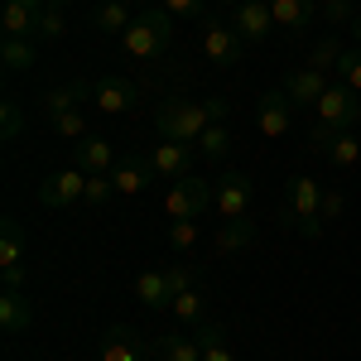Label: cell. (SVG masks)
Masks as SVG:
<instances>
[{
  "mask_svg": "<svg viewBox=\"0 0 361 361\" xmlns=\"http://www.w3.org/2000/svg\"><path fill=\"white\" fill-rule=\"evenodd\" d=\"M82 102H92V78H73L68 87H54V92H44V102H39V111L44 121L54 126L63 140H78L87 135V121H82Z\"/></svg>",
  "mask_w": 361,
  "mask_h": 361,
  "instance_id": "obj_1",
  "label": "cell"
},
{
  "mask_svg": "<svg viewBox=\"0 0 361 361\" xmlns=\"http://www.w3.org/2000/svg\"><path fill=\"white\" fill-rule=\"evenodd\" d=\"M169 44H173V15H169L164 5H145L135 15V25L121 34V49L140 63H154V58L169 54Z\"/></svg>",
  "mask_w": 361,
  "mask_h": 361,
  "instance_id": "obj_2",
  "label": "cell"
},
{
  "mask_svg": "<svg viewBox=\"0 0 361 361\" xmlns=\"http://www.w3.org/2000/svg\"><path fill=\"white\" fill-rule=\"evenodd\" d=\"M318 207H323V188L304 178V173H294L289 183H284V207H279V222L284 226H299V236H323V217H318Z\"/></svg>",
  "mask_w": 361,
  "mask_h": 361,
  "instance_id": "obj_3",
  "label": "cell"
},
{
  "mask_svg": "<svg viewBox=\"0 0 361 361\" xmlns=\"http://www.w3.org/2000/svg\"><path fill=\"white\" fill-rule=\"evenodd\" d=\"M207 126H217L207 102H164V106L154 111V130H159V140L197 145V135H202Z\"/></svg>",
  "mask_w": 361,
  "mask_h": 361,
  "instance_id": "obj_4",
  "label": "cell"
},
{
  "mask_svg": "<svg viewBox=\"0 0 361 361\" xmlns=\"http://www.w3.org/2000/svg\"><path fill=\"white\" fill-rule=\"evenodd\" d=\"M207 207H212V183L197 178V173H183V178L169 188V197H164L169 222H197Z\"/></svg>",
  "mask_w": 361,
  "mask_h": 361,
  "instance_id": "obj_5",
  "label": "cell"
},
{
  "mask_svg": "<svg viewBox=\"0 0 361 361\" xmlns=\"http://www.w3.org/2000/svg\"><path fill=\"white\" fill-rule=\"evenodd\" d=\"M308 149H318L333 169H357L361 164V140L352 135V130L323 126V121H313V130H308Z\"/></svg>",
  "mask_w": 361,
  "mask_h": 361,
  "instance_id": "obj_6",
  "label": "cell"
},
{
  "mask_svg": "<svg viewBox=\"0 0 361 361\" xmlns=\"http://www.w3.org/2000/svg\"><path fill=\"white\" fill-rule=\"evenodd\" d=\"M313 116H318L323 126H337V130H357L361 126V92H352L347 82H333L318 97Z\"/></svg>",
  "mask_w": 361,
  "mask_h": 361,
  "instance_id": "obj_7",
  "label": "cell"
},
{
  "mask_svg": "<svg viewBox=\"0 0 361 361\" xmlns=\"http://www.w3.org/2000/svg\"><path fill=\"white\" fill-rule=\"evenodd\" d=\"M241 54H246V39L231 29V20H226V15L207 20V29H202V58H207L212 68H236Z\"/></svg>",
  "mask_w": 361,
  "mask_h": 361,
  "instance_id": "obj_8",
  "label": "cell"
},
{
  "mask_svg": "<svg viewBox=\"0 0 361 361\" xmlns=\"http://www.w3.org/2000/svg\"><path fill=\"white\" fill-rule=\"evenodd\" d=\"M250 197H255V188H250L246 173H222L217 183H212V207H217V217L222 222H236V217H250Z\"/></svg>",
  "mask_w": 361,
  "mask_h": 361,
  "instance_id": "obj_9",
  "label": "cell"
},
{
  "mask_svg": "<svg viewBox=\"0 0 361 361\" xmlns=\"http://www.w3.org/2000/svg\"><path fill=\"white\" fill-rule=\"evenodd\" d=\"M82 193H87V173L82 169H58V173H49V178L39 183V202L54 207V212H63V207H82Z\"/></svg>",
  "mask_w": 361,
  "mask_h": 361,
  "instance_id": "obj_10",
  "label": "cell"
},
{
  "mask_svg": "<svg viewBox=\"0 0 361 361\" xmlns=\"http://www.w3.org/2000/svg\"><path fill=\"white\" fill-rule=\"evenodd\" d=\"M92 102H97L106 116H126V111H135V106H140V87L130 82V78L106 73V78H92Z\"/></svg>",
  "mask_w": 361,
  "mask_h": 361,
  "instance_id": "obj_11",
  "label": "cell"
},
{
  "mask_svg": "<svg viewBox=\"0 0 361 361\" xmlns=\"http://www.w3.org/2000/svg\"><path fill=\"white\" fill-rule=\"evenodd\" d=\"M0 279L5 289H25V231L15 217H5L0 226Z\"/></svg>",
  "mask_w": 361,
  "mask_h": 361,
  "instance_id": "obj_12",
  "label": "cell"
},
{
  "mask_svg": "<svg viewBox=\"0 0 361 361\" xmlns=\"http://www.w3.org/2000/svg\"><path fill=\"white\" fill-rule=\"evenodd\" d=\"M255 126H260V135H265V140H284L289 130H294V102L284 97V87H275V92L260 97Z\"/></svg>",
  "mask_w": 361,
  "mask_h": 361,
  "instance_id": "obj_13",
  "label": "cell"
},
{
  "mask_svg": "<svg viewBox=\"0 0 361 361\" xmlns=\"http://www.w3.org/2000/svg\"><path fill=\"white\" fill-rule=\"evenodd\" d=\"M193 145H178V140H159V145H149V169H154V178H169V183H178L188 169H193Z\"/></svg>",
  "mask_w": 361,
  "mask_h": 361,
  "instance_id": "obj_14",
  "label": "cell"
},
{
  "mask_svg": "<svg viewBox=\"0 0 361 361\" xmlns=\"http://www.w3.org/2000/svg\"><path fill=\"white\" fill-rule=\"evenodd\" d=\"M328 87H333V82H328V73H323V68H313V63L284 73V97H289L294 106H318V97H323Z\"/></svg>",
  "mask_w": 361,
  "mask_h": 361,
  "instance_id": "obj_15",
  "label": "cell"
},
{
  "mask_svg": "<svg viewBox=\"0 0 361 361\" xmlns=\"http://www.w3.org/2000/svg\"><path fill=\"white\" fill-rule=\"evenodd\" d=\"M226 20H231V29H236L246 44H265V39H270V29H275L270 0H246V5H241V10H231Z\"/></svg>",
  "mask_w": 361,
  "mask_h": 361,
  "instance_id": "obj_16",
  "label": "cell"
},
{
  "mask_svg": "<svg viewBox=\"0 0 361 361\" xmlns=\"http://www.w3.org/2000/svg\"><path fill=\"white\" fill-rule=\"evenodd\" d=\"M270 15H275V29H284L289 39H304L318 20V0H270Z\"/></svg>",
  "mask_w": 361,
  "mask_h": 361,
  "instance_id": "obj_17",
  "label": "cell"
},
{
  "mask_svg": "<svg viewBox=\"0 0 361 361\" xmlns=\"http://www.w3.org/2000/svg\"><path fill=\"white\" fill-rule=\"evenodd\" d=\"M97 361H145V337H140L130 323H116V328H106V337H102Z\"/></svg>",
  "mask_w": 361,
  "mask_h": 361,
  "instance_id": "obj_18",
  "label": "cell"
},
{
  "mask_svg": "<svg viewBox=\"0 0 361 361\" xmlns=\"http://www.w3.org/2000/svg\"><path fill=\"white\" fill-rule=\"evenodd\" d=\"M73 159H78V169H82V173H111V169L121 164L106 135H82L78 145H73Z\"/></svg>",
  "mask_w": 361,
  "mask_h": 361,
  "instance_id": "obj_19",
  "label": "cell"
},
{
  "mask_svg": "<svg viewBox=\"0 0 361 361\" xmlns=\"http://www.w3.org/2000/svg\"><path fill=\"white\" fill-rule=\"evenodd\" d=\"M39 15L44 10H34L29 0H5V10H0L5 39H39Z\"/></svg>",
  "mask_w": 361,
  "mask_h": 361,
  "instance_id": "obj_20",
  "label": "cell"
},
{
  "mask_svg": "<svg viewBox=\"0 0 361 361\" xmlns=\"http://www.w3.org/2000/svg\"><path fill=\"white\" fill-rule=\"evenodd\" d=\"M34 323V304H29L25 289H5L0 294V333L5 337H20Z\"/></svg>",
  "mask_w": 361,
  "mask_h": 361,
  "instance_id": "obj_21",
  "label": "cell"
},
{
  "mask_svg": "<svg viewBox=\"0 0 361 361\" xmlns=\"http://www.w3.org/2000/svg\"><path fill=\"white\" fill-rule=\"evenodd\" d=\"M154 178V169H149V159H140V154H130V159H121V164L111 169V183H116V197H135L145 193V183Z\"/></svg>",
  "mask_w": 361,
  "mask_h": 361,
  "instance_id": "obj_22",
  "label": "cell"
},
{
  "mask_svg": "<svg viewBox=\"0 0 361 361\" xmlns=\"http://www.w3.org/2000/svg\"><path fill=\"white\" fill-rule=\"evenodd\" d=\"M255 246V222L250 217H236V222H222L217 226V241H212V250L222 255V260H231V255H241V250Z\"/></svg>",
  "mask_w": 361,
  "mask_h": 361,
  "instance_id": "obj_23",
  "label": "cell"
},
{
  "mask_svg": "<svg viewBox=\"0 0 361 361\" xmlns=\"http://www.w3.org/2000/svg\"><path fill=\"white\" fill-rule=\"evenodd\" d=\"M135 299L145 308H173V284H169V270H145V275L135 279Z\"/></svg>",
  "mask_w": 361,
  "mask_h": 361,
  "instance_id": "obj_24",
  "label": "cell"
},
{
  "mask_svg": "<svg viewBox=\"0 0 361 361\" xmlns=\"http://www.w3.org/2000/svg\"><path fill=\"white\" fill-rule=\"evenodd\" d=\"M149 352H154V361H202V347L193 333H159Z\"/></svg>",
  "mask_w": 361,
  "mask_h": 361,
  "instance_id": "obj_25",
  "label": "cell"
},
{
  "mask_svg": "<svg viewBox=\"0 0 361 361\" xmlns=\"http://www.w3.org/2000/svg\"><path fill=\"white\" fill-rule=\"evenodd\" d=\"M130 25H135V15H130L126 0H97V10H92V29H102V34H126Z\"/></svg>",
  "mask_w": 361,
  "mask_h": 361,
  "instance_id": "obj_26",
  "label": "cell"
},
{
  "mask_svg": "<svg viewBox=\"0 0 361 361\" xmlns=\"http://www.w3.org/2000/svg\"><path fill=\"white\" fill-rule=\"evenodd\" d=\"M193 337H197V347H202V361H236L231 347H226V328L217 318H202L193 328Z\"/></svg>",
  "mask_w": 361,
  "mask_h": 361,
  "instance_id": "obj_27",
  "label": "cell"
},
{
  "mask_svg": "<svg viewBox=\"0 0 361 361\" xmlns=\"http://www.w3.org/2000/svg\"><path fill=\"white\" fill-rule=\"evenodd\" d=\"M34 58H39L34 39H5V44H0V63H5V73H10V78H15V73H29V68H34Z\"/></svg>",
  "mask_w": 361,
  "mask_h": 361,
  "instance_id": "obj_28",
  "label": "cell"
},
{
  "mask_svg": "<svg viewBox=\"0 0 361 361\" xmlns=\"http://www.w3.org/2000/svg\"><path fill=\"white\" fill-rule=\"evenodd\" d=\"M197 154H202V159H212V164L231 154V130H226V121H217V126H207V130L197 135Z\"/></svg>",
  "mask_w": 361,
  "mask_h": 361,
  "instance_id": "obj_29",
  "label": "cell"
},
{
  "mask_svg": "<svg viewBox=\"0 0 361 361\" xmlns=\"http://www.w3.org/2000/svg\"><path fill=\"white\" fill-rule=\"evenodd\" d=\"M116 197V183H111V173H87V193H82V207L87 212H97V207H106Z\"/></svg>",
  "mask_w": 361,
  "mask_h": 361,
  "instance_id": "obj_30",
  "label": "cell"
},
{
  "mask_svg": "<svg viewBox=\"0 0 361 361\" xmlns=\"http://www.w3.org/2000/svg\"><path fill=\"white\" fill-rule=\"evenodd\" d=\"M318 15H323L333 29H352V20H357V0H318Z\"/></svg>",
  "mask_w": 361,
  "mask_h": 361,
  "instance_id": "obj_31",
  "label": "cell"
},
{
  "mask_svg": "<svg viewBox=\"0 0 361 361\" xmlns=\"http://www.w3.org/2000/svg\"><path fill=\"white\" fill-rule=\"evenodd\" d=\"M337 82H347L352 92H361V44L357 49H342V58H337Z\"/></svg>",
  "mask_w": 361,
  "mask_h": 361,
  "instance_id": "obj_32",
  "label": "cell"
},
{
  "mask_svg": "<svg viewBox=\"0 0 361 361\" xmlns=\"http://www.w3.org/2000/svg\"><path fill=\"white\" fill-rule=\"evenodd\" d=\"M337 58H342V44H337V34H323V39L313 44V54H308V63L328 73V68H337Z\"/></svg>",
  "mask_w": 361,
  "mask_h": 361,
  "instance_id": "obj_33",
  "label": "cell"
},
{
  "mask_svg": "<svg viewBox=\"0 0 361 361\" xmlns=\"http://www.w3.org/2000/svg\"><path fill=\"white\" fill-rule=\"evenodd\" d=\"M20 130H25V106L5 97V102H0V140H15Z\"/></svg>",
  "mask_w": 361,
  "mask_h": 361,
  "instance_id": "obj_34",
  "label": "cell"
},
{
  "mask_svg": "<svg viewBox=\"0 0 361 361\" xmlns=\"http://www.w3.org/2000/svg\"><path fill=\"white\" fill-rule=\"evenodd\" d=\"M173 313H178V323H202V294L197 289H183L178 299H173Z\"/></svg>",
  "mask_w": 361,
  "mask_h": 361,
  "instance_id": "obj_35",
  "label": "cell"
},
{
  "mask_svg": "<svg viewBox=\"0 0 361 361\" xmlns=\"http://www.w3.org/2000/svg\"><path fill=\"white\" fill-rule=\"evenodd\" d=\"M63 10H58V5H44V15H39V39H49V44H54V39H63Z\"/></svg>",
  "mask_w": 361,
  "mask_h": 361,
  "instance_id": "obj_36",
  "label": "cell"
},
{
  "mask_svg": "<svg viewBox=\"0 0 361 361\" xmlns=\"http://www.w3.org/2000/svg\"><path fill=\"white\" fill-rule=\"evenodd\" d=\"M169 246L173 250H193L197 246V222H169Z\"/></svg>",
  "mask_w": 361,
  "mask_h": 361,
  "instance_id": "obj_37",
  "label": "cell"
},
{
  "mask_svg": "<svg viewBox=\"0 0 361 361\" xmlns=\"http://www.w3.org/2000/svg\"><path fill=\"white\" fill-rule=\"evenodd\" d=\"M169 284H173V299H178L183 289H197V270L183 265V260H173V265H169Z\"/></svg>",
  "mask_w": 361,
  "mask_h": 361,
  "instance_id": "obj_38",
  "label": "cell"
},
{
  "mask_svg": "<svg viewBox=\"0 0 361 361\" xmlns=\"http://www.w3.org/2000/svg\"><path fill=\"white\" fill-rule=\"evenodd\" d=\"M342 207H347V197L337 193V188H323V207H318V217H323V222H337Z\"/></svg>",
  "mask_w": 361,
  "mask_h": 361,
  "instance_id": "obj_39",
  "label": "cell"
},
{
  "mask_svg": "<svg viewBox=\"0 0 361 361\" xmlns=\"http://www.w3.org/2000/svg\"><path fill=\"white\" fill-rule=\"evenodd\" d=\"M159 5H164L173 20H193V15H202V5H207V0H159Z\"/></svg>",
  "mask_w": 361,
  "mask_h": 361,
  "instance_id": "obj_40",
  "label": "cell"
},
{
  "mask_svg": "<svg viewBox=\"0 0 361 361\" xmlns=\"http://www.w3.org/2000/svg\"><path fill=\"white\" fill-rule=\"evenodd\" d=\"M217 5H222L226 15H231V10H241V5H246V0H217Z\"/></svg>",
  "mask_w": 361,
  "mask_h": 361,
  "instance_id": "obj_41",
  "label": "cell"
},
{
  "mask_svg": "<svg viewBox=\"0 0 361 361\" xmlns=\"http://www.w3.org/2000/svg\"><path fill=\"white\" fill-rule=\"evenodd\" d=\"M352 34H357V44H361V15H357V20H352Z\"/></svg>",
  "mask_w": 361,
  "mask_h": 361,
  "instance_id": "obj_42",
  "label": "cell"
},
{
  "mask_svg": "<svg viewBox=\"0 0 361 361\" xmlns=\"http://www.w3.org/2000/svg\"><path fill=\"white\" fill-rule=\"evenodd\" d=\"M29 5H34V10H44V5H49V0H29Z\"/></svg>",
  "mask_w": 361,
  "mask_h": 361,
  "instance_id": "obj_43",
  "label": "cell"
},
{
  "mask_svg": "<svg viewBox=\"0 0 361 361\" xmlns=\"http://www.w3.org/2000/svg\"><path fill=\"white\" fill-rule=\"evenodd\" d=\"M49 5H58V10H63V5H68V0H49Z\"/></svg>",
  "mask_w": 361,
  "mask_h": 361,
  "instance_id": "obj_44",
  "label": "cell"
}]
</instances>
